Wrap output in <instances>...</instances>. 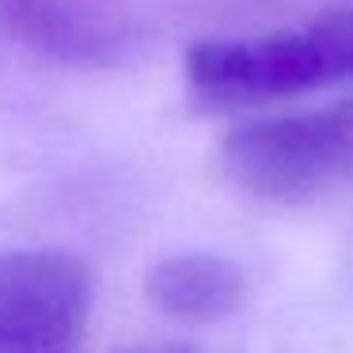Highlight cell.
<instances>
[{"mask_svg": "<svg viewBox=\"0 0 353 353\" xmlns=\"http://www.w3.org/2000/svg\"><path fill=\"white\" fill-rule=\"evenodd\" d=\"M0 31L72 69H110L130 57V42L118 27L61 0H0Z\"/></svg>", "mask_w": 353, "mask_h": 353, "instance_id": "4", "label": "cell"}, {"mask_svg": "<svg viewBox=\"0 0 353 353\" xmlns=\"http://www.w3.org/2000/svg\"><path fill=\"white\" fill-rule=\"evenodd\" d=\"M221 171L274 205L353 194V92L323 107L239 122L221 141Z\"/></svg>", "mask_w": 353, "mask_h": 353, "instance_id": "2", "label": "cell"}, {"mask_svg": "<svg viewBox=\"0 0 353 353\" xmlns=\"http://www.w3.org/2000/svg\"><path fill=\"white\" fill-rule=\"evenodd\" d=\"M92 323V274L42 247L0 251V353H80Z\"/></svg>", "mask_w": 353, "mask_h": 353, "instance_id": "3", "label": "cell"}, {"mask_svg": "<svg viewBox=\"0 0 353 353\" xmlns=\"http://www.w3.org/2000/svg\"><path fill=\"white\" fill-rule=\"evenodd\" d=\"M145 296L179 323H216L247 304V274L224 254H168L145 274Z\"/></svg>", "mask_w": 353, "mask_h": 353, "instance_id": "5", "label": "cell"}, {"mask_svg": "<svg viewBox=\"0 0 353 353\" xmlns=\"http://www.w3.org/2000/svg\"><path fill=\"white\" fill-rule=\"evenodd\" d=\"M125 353H201V350L183 345V342H156V345H137V350H125Z\"/></svg>", "mask_w": 353, "mask_h": 353, "instance_id": "6", "label": "cell"}, {"mask_svg": "<svg viewBox=\"0 0 353 353\" xmlns=\"http://www.w3.org/2000/svg\"><path fill=\"white\" fill-rule=\"evenodd\" d=\"M186 88L201 107L243 110L353 84V8L254 39H201L183 57Z\"/></svg>", "mask_w": 353, "mask_h": 353, "instance_id": "1", "label": "cell"}]
</instances>
